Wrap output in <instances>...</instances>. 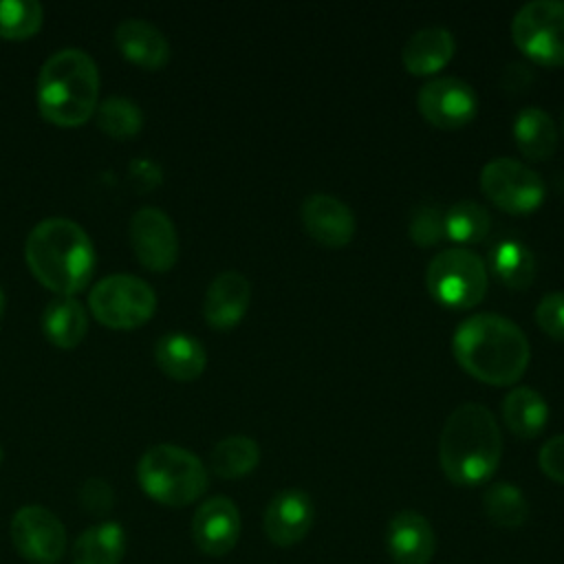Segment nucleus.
I'll list each match as a JSON object with an SVG mask.
<instances>
[{
    "label": "nucleus",
    "instance_id": "32",
    "mask_svg": "<svg viewBox=\"0 0 564 564\" xmlns=\"http://www.w3.org/2000/svg\"><path fill=\"white\" fill-rule=\"evenodd\" d=\"M535 322L549 337L564 341V291L546 293L538 302Z\"/></svg>",
    "mask_w": 564,
    "mask_h": 564
},
{
    "label": "nucleus",
    "instance_id": "19",
    "mask_svg": "<svg viewBox=\"0 0 564 564\" xmlns=\"http://www.w3.org/2000/svg\"><path fill=\"white\" fill-rule=\"evenodd\" d=\"M454 48L456 42L449 29L423 26L405 40L401 48V59L412 75H432L452 59Z\"/></svg>",
    "mask_w": 564,
    "mask_h": 564
},
{
    "label": "nucleus",
    "instance_id": "31",
    "mask_svg": "<svg viewBox=\"0 0 564 564\" xmlns=\"http://www.w3.org/2000/svg\"><path fill=\"white\" fill-rule=\"evenodd\" d=\"M408 234L419 247L438 245L445 238V209L436 200L419 203L410 214Z\"/></svg>",
    "mask_w": 564,
    "mask_h": 564
},
{
    "label": "nucleus",
    "instance_id": "27",
    "mask_svg": "<svg viewBox=\"0 0 564 564\" xmlns=\"http://www.w3.org/2000/svg\"><path fill=\"white\" fill-rule=\"evenodd\" d=\"M482 511L500 529H518L529 518V502L513 482H494L482 494Z\"/></svg>",
    "mask_w": 564,
    "mask_h": 564
},
{
    "label": "nucleus",
    "instance_id": "21",
    "mask_svg": "<svg viewBox=\"0 0 564 564\" xmlns=\"http://www.w3.org/2000/svg\"><path fill=\"white\" fill-rule=\"evenodd\" d=\"M502 421L513 436L529 441L544 430L549 405L531 386H516L502 399Z\"/></svg>",
    "mask_w": 564,
    "mask_h": 564
},
{
    "label": "nucleus",
    "instance_id": "10",
    "mask_svg": "<svg viewBox=\"0 0 564 564\" xmlns=\"http://www.w3.org/2000/svg\"><path fill=\"white\" fill-rule=\"evenodd\" d=\"M13 549L31 564H57L68 546L62 520L40 505H24L11 518Z\"/></svg>",
    "mask_w": 564,
    "mask_h": 564
},
{
    "label": "nucleus",
    "instance_id": "38",
    "mask_svg": "<svg viewBox=\"0 0 564 564\" xmlns=\"http://www.w3.org/2000/svg\"><path fill=\"white\" fill-rule=\"evenodd\" d=\"M0 463H2V447H0Z\"/></svg>",
    "mask_w": 564,
    "mask_h": 564
},
{
    "label": "nucleus",
    "instance_id": "35",
    "mask_svg": "<svg viewBox=\"0 0 564 564\" xmlns=\"http://www.w3.org/2000/svg\"><path fill=\"white\" fill-rule=\"evenodd\" d=\"M130 178L139 189H152L161 183V167L148 159H137L130 165Z\"/></svg>",
    "mask_w": 564,
    "mask_h": 564
},
{
    "label": "nucleus",
    "instance_id": "11",
    "mask_svg": "<svg viewBox=\"0 0 564 564\" xmlns=\"http://www.w3.org/2000/svg\"><path fill=\"white\" fill-rule=\"evenodd\" d=\"M421 115L436 128H463L476 110L478 97L474 88L460 77H434L425 82L416 97Z\"/></svg>",
    "mask_w": 564,
    "mask_h": 564
},
{
    "label": "nucleus",
    "instance_id": "4",
    "mask_svg": "<svg viewBox=\"0 0 564 564\" xmlns=\"http://www.w3.org/2000/svg\"><path fill=\"white\" fill-rule=\"evenodd\" d=\"M99 70L82 48L53 53L37 77V106L46 121L64 128L82 126L95 110Z\"/></svg>",
    "mask_w": 564,
    "mask_h": 564
},
{
    "label": "nucleus",
    "instance_id": "25",
    "mask_svg": "<svg viewBox=\"0 0 564 564\" xmlns=\"http://www.w3.org/2000/svg\"><path fill=\"white\" fill-rule=\"evenodd\" d=\"M489 264L498 280L509 289L531 286L538 264L527 245L516 238H502L489 249Z\"/></svg>",
    "mask_w": 564,
    "mask_h": 564
},
{
    "label": "nucleus",
    "instance_id": "13",
    "mask_svg": "<svg viewBox=\"0 0 564 564\" xmlns=\"http://www.w3.org/2000/svg\"><path fill=\"white\" fill-rule=\"evenodd\" d=\"M240 538V511L227 496L207 498L192 518V540L203 555L223 557Z\"/></svg>",
    "mask_w": 564,
    "mask_h": 564
},
{
    "label": "nucleus",
    "instance_id": "37",
    "mask_svg": "<svg viewBox=\"0 0 564 564\" xmlns=\"http://www.w3.org/2000/svg\"><path fill=\"white\" fill-rule=\"evenodd\" d=\"M2 306H4V293H2V289H0V313H2Z\"/></svg>",
    "mask_w": 564,
    "mask_h": 564
},
{
    "label": "nucleus",
    "instance_id": "2",
    "mask_svg": "<svg viewBox=\"0 0 564 564\" xmlns=\"http://www.w3.org/2000/svg\"><path fill=\"white\" fill-rule=\"evenodd\" d=\"M502 458V432L489 408L482 403L456 405L438 438L443 474L460 487H476L489 480Z\"/></svg>",
    "mask_w": 564,
    "mask_h": 564
},
{
    "label": "nucleus",
    "instance_id": "6",
    "mask_svg": "<svg viewBox=\"0 0 564 564\" xmlns=\"http://www.w3.org/2000/svg\"><path fill=\"white\" fill-rule=\"evenodd\" d=\"M427 291L449 308H471L487 293L485 260L467 247L441 249L425 271Z\"/></svg>",
    "mask_w": 564,
    "mask_h": 564
},
{
    "label": "nucleus",
    "instance_id": "29",
    "mask_svg": "<svg viewBox=\"0 0 564 564\" xmlns=\"http://www.w3.org/2000/svg\"><path fill=\"white\" fill-rule=\"evenodd\" d=\"M97 123L112 139H128L141 130L143 112L132 99L115 95L97 106Z\"/></svg>",
    "mask_w": 564,
    "mask_h": 564
},
{
    "label": "nucleus",
    "instance_id": "7",
    "mask_svg": "<svg viewBox=\"0 0 564 564\" xmlns=\"http://www.w3.org/2000/svg\"><path fill=\"white\" fill-rule=\"evenodd\" d=\"M516 46L542 66L564 64V0H531L511 20Z\"/></svg>",
    "mask_w": 564,
    "mask_h": 564
},
{
    "label": "nucleus",
    "instance_id": "14",
    "mask_svg": "<svg viewBox=\"0 0 564 564\" xmlns=\"http://www.w3.org/2000/svg\"><path fill=\"white\" fill-rule=\"evenodd\" d=\"M300 216L306 234L324 247L339 249L348 245L355 236L357 220L352 209L333 194H326V192L308 194L302 200Z\"/></svg>",
    "mask_w": 564,
    "mask_h": 564
},
{
    "label": "nucleus",
    "instance_id": "16",
    "mask_svg": "<svg viewBox=\"0 0 564 564\" xmlns=\"http://www.w3.org/2000/svg\"><path fill=\"white\" fill-rule=\"evenodd\" d=\"M386 549L394 564H430L436 551V533L423 513L403 509L388 522Z\"/></svg>",
    "mask_w": 564,
    "mask_h": 564
},
{
    "label": "nucleus",
    "instance_id": "28",
    "mask_svg": "<svg viewBox=\"0 0 564 564\" xmlns=\"http://www.w3.org/2000/svg\"><path fill=\"white\" fill-rule=\"evenodd\" d=\"M491 216L476 200H456L445 209V236L456 242H478L487 236Z\"/></svg>",
    "mask_w": 564,
    "mask_h": 564
},
{
    "label": "nucleus",
    "instance_id": "15",
    "mask_svg": "<svg viewBox=\"0 0 564 564\" xmlns=\"http://www.w3.org/2000/svg\"><path fill=\"white\" fill-rule=\"evenodd\" d=\"M315 507L304 489L289 487L278 491L264 509V533L275 546H293L306 538L313 527Z\"/></svg>",
    "mask_w": 564,
    "mask_h": 564
},
{
    "label": "nucleus",
    "instance_id": "12",
    "mask_svg": "<svg viewBox=\"0 0 564 564\" xmlns=\"http://www.w3.org/2000/svg\"><path fill=\"white\" fill-rule=\"evenodd\" d=\"M130 242L143 267L167 271L178 258V238L174 223L159 207H141L130 220Z\"/></svg>",
    "mask_w": 564,
    "mask_h": 564
},
{
    "label": "nucleus",
    "instance_id": "17",
    "mask_svg": "<svg viewBox=\"0 0 564 564\" xmlns=\"http://www.w3.org/2000/svg\"><path fill=\"white\" fill-rule=\"evenodd\" d=\"M251 300V284L238 271L218 273L207 286L203 300V315L212 328H234L247 313Z\"/></svg>",
    "mask_w": 564,
    "mask_h": 564
},
{
    "label": "nucleus",
    "instance_id": "5",
    "mask_svg": "<svg viewBox=\"0 0 564 564\" xmlns=\"http://www.w3.org/2000/svg\"><path fill=\"white\" fill-rule=\"evenodd\" d=\"M141 489L165 507H185L207 491V469L203 460L185 447L159 443L145 449L137 463Z\"/></svg>",
    "mask_w": 564,
    "mask_h": 564
},
{
    "label": "nucleus",
    "instance_id": "18",
    "mask_svg": "<svg viewBox=\"0 0 564 564\" xmlns=\"http://www.w3.org/2000/svg\"><path fill=\"white\" fill-rule=\"evenodd\" d=\"M117 48L123 57L143 68H161L170 59L167 37L152 24L141 18L123 20L115 31Z\"/></svg>",
    "mask_w": 564,
    "mask_h": 564
},
{
    "label": "nucleus",
    "instance_id": "30",
    "mask_svg": "<svg viewBox=\"0 0 564 564\" xmlns=\"http://www.w3.org/2000/svg\"><path fill=\"white\" fill-rule=\"evenodd\" d=\"M42 26V7L31 0H0V37L24 40Z\"/></svg>",
    "mask_w": 564,
    "mask_h": 564
},
{
    "label": "nucleus",
    "instance_id": "26",
    "mask_svg": "<svg viewBox=\"0 0 564 564\" xmlns=\"http://www.w3.org/2000/svg\"><path fill=\"white\" fill-rule=\"evenodd\" d=\"M260 463V445L245 434L225 436L209 454L212 471L225 480L242 478L251 474Z\"/></svg>",
    "mask_w": 564,
    "mask_h": 564
},
{
    "label": "nucleus",
    "instance_id": "24",
    "mask_svg": "<svg viewBox=\"0 0 564 564\" xmlns=\"http://www.w3.org/2000/svg\"><path fill=\"white\" fill-rule=\"evenodd\" d=\"M42 328L46 339L57 348H73L84 339L88 330V317L77 300L59 295L46 304Z\"/></svg>",
    "mask_w": 564,
    "mask_h": 564
},
{
    "label": "nucleus",
    "instance_id": "33",
    "mask_svg": "<svg viewBox=\"0 0 564 564\" xmlns=\"http://www.w3.org/2000/svg\"><path fill=\"white\" fill-rule=\"evenodd\" d=\"M79 502L84 511L93 516H106L115 505L112 487L101 478H88L79 489Z\"/></svg>",
    "mask_w": 564,
    "mask_h": 564
},
{
    "label": "nucleus",
    "instance_id": "20",
    "mask_svg": "<svg viewBox=\"0 0 564 564\" xmlns=\"http://www.w3.org/2000/svg\"><path fill=\"white\" fill-rule=\"evenodd\" d=\"M154 359L159 368L176 381H192L200 377L207 366L203 344L187 333H165L154 346Z\"/></svg>",
    "mask_w": 564,
    "mask_h": 564
},
{
    "label": "nucleus",
    "instance_id": "3",
    "mask_svg": "<svg viewBox=\"0 0 564 564\" xmlns=\"http://www.w3.org/2000/svg\"><path fill=\"white\" fill-rule=\"evenodd\" d=\"M31 273L57 295H73L93 275L95 251L88 234L68 218L37 223L24 247Z\"/></svg>",
    "mask_w": 564,
    "mask_h": 564
},
{
    "label": "nucleus",
    "instance_id": "1",
    "mask_svg": "<svg viewBox=\"0 0 564 564\" xmlns=\"http://www.w3.org/2000/svg\"><path fill=\"white\" fill-rule=\"evenodd\" d=\"M452 350L463 370L491 386L516 383L531 357L522 328L498 313H476L463 319L454 330Z\"/></svg>",
    "mask_w": 564,
    "mask_h": 564
},
{
    "label": "nucleus",
    "instance_id": "36",
    "mask_svg": "<svg viewBox=\"0 0 564 564\" xmlns=\"http://www.w3.org/2000/svg\"><path fill=\"white\" fill-rule=\"evenodd\" d=\"M531 79H533V73H531V68H529L527 64H522V62H511V64L502 70L500 84H502V88H505L507 93H518V90H524V88L531 84Z\"/></svg>",
    "mask_w": 564,
    "mask_h": 564
},
{
    "label": "nucleus",
    "instance_id": "22",
    "mask_svg": "<svg viewBox=\"0 0 564 564\" xmlns=\"http://www.w3.org/2000/svg\"><path fill=\"white\" fill-rule=\"evenodd\" d=\"M518 150L531 161H544L557 150V128L540 106H524L513 119Z\"/></svg>",
    "mask_w": 564,
    "mask_h": 564
},
{
    "label": "nucleus",
    "instance_id": "23",
    "mask_svg": "<svg viewBox=\"0 0 564 564\" xmlns=\"http://www.w3.org/2000/svg\"><path fill=\"white\" fill-rule=\"evenodd\" d=\"M126 531L117 522H99L79 533L70 549L73 564H121Z\"/></svg>",
    "mask_w": 564,
    "mask_h": 564
},
{
    "label": "nucleus",
    "instance_id": "8",
    "mask_svg": "<svg viewBox=\"0 0 564 564\" xmlns=\"http://www.w3.org/2000/svg\"><path fill=\"white\" fill-rule=\"evenodd\" d=\"M88 304L101 324L110 328H137L152 317L156 295L141 278L115 273L93 286Z\"/></svg>",
    "mask_w": 564,
    "mask_h": 564
},
{
    "label": "nucleus",
    "instance_id": "9",
    "mask_svg": "<svg viewBox=\"0 0 564 564\" xmlns=\"http://www.w3.org/2000/svg\"><path fill=\"white\" fill-rule=\"evenodd\" d=\"M480 189L496 207L509 214L538 209L546 194L542 176L511 156H496L482 165Z\"/></svg>",
    "mask_w": 564,
    "mask_h": 564
},
{
    "label": "nucleus",
    "instance_id": "34",
    "mask_svg": "<svg viewBox=\"0 0 564 564\" xmlns=\"http://www.w3.org/2000/svg\"><path fill=\"white\" fill-rule=\"evenodd\" d=\"M538 465L546 478L564 485V434L551 436L538 454Z\"/></svg>",
    "mask_w": 564,
    "mask_h": 564
}]
</instances>
